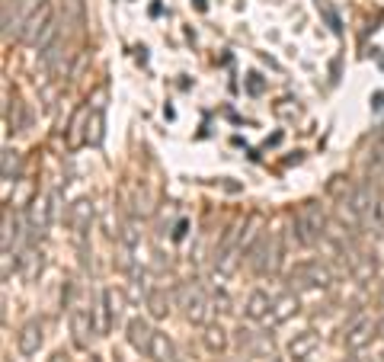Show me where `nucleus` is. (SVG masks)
<instances>
[{
	"mask_svg": "<svg viewBox=\"0 0 384 362\" xmlns=\"http://www.w3.org/2000/svg\"><path fill=\"white\" fill-rule=\"evenodd\" d=\"M292 234H294V240H298L301 247H314L326 234V215H324V208H320L317 202H307V206H301L298 212H294V218H292Z\"/></svg>",
	"mask_w": 384,
	"mask_h": 362,
	"instance_id": "nucleus-1",
	"label": "nucleus"
},
{
	"mask_svg": "<svg viewBox=\"0 0 384 362\" xmlns=\"http://www.w3.org/2000/svg\"><path fill=\"white\" fill-rule=\"evenodd\" d=\"M247 253H250V266H253L256 272H275L279 270V253L282 250H279V238H275V234H262Z\"/></svg>",
	"mask_w": 384,
	"mask_h": 362,
	"instance_id": "nucleus-2",
	"label": "nucleus"
},
{
	"mask_svg": "<svg viewBox=\"0 0 384 362\" xmlns=\"http://www.w3.org/2000/svg\"><path fill=\"white\" fill-rule=\"evenodd\" d=\"M288 279H292L294 289H326L330 285V270L320 266L317 260H307V263L294 266Z\"/></svg>",
	"mask_w": 384,
	"mask_h": 362,
	"instance_id": "nucleus-3",
	"label": "nucleus"
},
{
	"mask_svg": "<svg viewBox=\"0 0 384 362\" xmlns=\"http://www.w3.org/2000/svg\"><path fill=\"white\" fill-rule=\"evenodd\" d=\"M70 334H74V346L77 349H87L90 340H93V334H96L93 311H90L87 304H80V302L70 308Z\"/></svg>",
	"mask_w": 384,
	"mask_h": 362,
	"instance_id": "nucleus-4",
	"label": "nucleus"
},
{
	"mask_svg": "<svg viewBox=\"0 0 384 362\" xmlns=\"http://www.w3.org/2000/svg\"><path fill=\"white\" fill-rule=\"evenodd\" d=\"M183 308L186 314H189V321H205L208 317V298H205V289L198 282H189L183 289Z\"/></svg>",
	"mask_w": 384,
	"mask_h": 362,
	"instance_id": "nucleus-5",
	"label": "nucleus"
},
{
	"mask_svg": "<svg viewBox=\"0 0 384 362\" xmlns=\"http://www.w3.org/2000/svg\"><path fill=\"white\" fill-rule=\"evenodd\" d=\"M42 321H26L23 327H19V336H16V346L23 356H36L38 349H42Z\"/></svg>",
	"mask_w": 384,
	"mask_h": 362,
	"instance_id": "nucleus-6",
	"label": "nucleus"
},
{
	"mask_svg": "<svg viewBox=\"0 0 384 362\" xmlns=\"http://www.w3.org/2000/svg\"><path fill=\"white\" fill-rule=\"evenodd\" d=\"M102 135H106V116H102V93H96L93 110H90V122H87V144L100 148Z\"/></svg>",
	"mask_w": 384,
	"mask_h": 362,
	"instance_id": "nucleus-7",
	"label": "nucleus"
},
{
	"mask_svg": "<svg viewBox=\"0 0 384 362\" xmlns=\"http://www.w3.org/2000/svg\"><path fill=\"white\" fill-rule=\"evenodd\" d=\"M375 334H378V324L368 321V317H362V321H356L349 327V334H346V346H349V349H362V346H368Z\"/></svg>",
	"mask_w": 384,
	"mask_h": 362,
	"instance_id": "nucleus-8",
	"label": "nucleus"
},
{
	"mask_svg": "<svg viewBox=\"0 0 384 362\" xmlns=\"http://www.w3.org/2000/svg\"><path fill=\"white\" fill-rule=\"evenodd\" d=\"M115 324V311H112V292H100V302H96V334L106 336Z\"/></svg>",
	"mask_w": 384,
	"mask_h": 362,
	"instance_id": "nucleus-9",
	"label": "nucleus"
},
{
	"mask_svg": "<svg viewBox=\"0 0 384 362\" xmlns=\"http://www.w3.org/2000/svg\"><path fill=\"white\" fill-rule=\"evenodd\" d=\"M151 340H154L151 324L141 321V317H132V321H128V343H132L138 353H147V349H151Z\"/></svg>",
	"mask_w": 384,
	"mask_h": 362,
	"instance_id": "nucleus-10",
	"label": "nucleus"
},
{
	"mask_svg": "<svg viewBox=\"0 0 384 362\" xmlns=\"http://www.w3.org/2000/svg\"><path fill=\"white\" fill-rule=\"evenodd\" d=\"M269 314H272V298L260 289L250 292V298H247V317L250 321H266Z\"/></svg>",
	"mask_w": 384,
	"mask_h": 362,
	"instance_id": "nucleus-11",
	"label": "nucleus"
},
{
	"mask_svg": "<svg viewBox=\"0 0 384 362\" xmlns=\"http://www.w3.org/2000/svg\"><path fill=\"white\" fill-rule=\"evenodd\" d=\"M147 359H151V362H176V353H173L170 336L154 330V340H151V349H147Z\"/></svg>",
	"mask_w": 384,
	"mask_h": 362,
	"instance_id": "nucleus-12",
	"label": "nucleus"
},
{
	"mask_svg": "<svg viewBox=\"0 0 384 362\" xmlns=\"http://www.w3.org/2000/svg\"><path fill=\"white\" fill-rule=\"evenodd\" d=\"M87 122H90V106H83V110H77L74 119H70V129H68V144L70 148H77V144L87 142Z\"/></svg>",
	"mask_w": 384,
	"mask_h": 362,
	"instance_id": "nucleus-13",
	"label": "nucleus"
},
{
	"mask_svg": "<svg viewBox=\"0 0 384 362\" xmlns=\"http://www.w3.org/2000/svg\"><path fill=\"white\" fill-rule=\"evenodd\" d=\"M51 20V10H48V4H42V7L36 10V14L29 16V23L23 26V36L19 39H26V42H36L38 36H42V29H45V23Z\"/></svg>",
	"mask_w": 384,
	"mask_h": 362,
	"instance_id": "nucleus-14",
	"label": "nucleus"
},
{
	"mask_svg": "<svg viewBox=\"0 0 384 362\" xmlns=\"http://www.w3.org/2000/svg\"><path fill=\"white\" fill-rule=\"evenodd\" d=\"M90 218H93V206H90L87 199H83V202H77V206L70 208V225H74L77 240H80V244H83V234L90 231Z\"/></svg>",
	"mask_w": 384,
	"mask_h": 362,
	"instance_id": "nucleus-15",
	"label": "nucleus"
},
{
	"mask_svg": "<svg viewBox=\"0 0 384 362\" xmlns=\"http://www.w3.org/2000/svg\"><path fill=\"white\" fill-rule=\"evenodd\" d=\"M317 343H320L317 334H311V330H307V334L294 336V340L288 343V356H292V359H307V356L317 349Z\"/></svg>",
	"mask_w": 384,
	"mask_h": 362,
	"instance_id": "nucleus-16",
	"label": "nucleus"
},
{
	"mask_svg": "<svg viewBox=\"0 0 384 362\" xmlns=\"http://www.w3.org/2000/svg\"><path fill=\"white\" fill-rule=\"evenodd\" d=\"M294 311H298V295H282L279 302H272V314H269V321L282 324V321H288Z\"/></svg>",
	"mask_w": 384,
	"mask_h": 362,
	"instance_id": "nucleus-17",
	"label": "nucleus"
},
{
	"mask_svg": "<svg viewBox=\"0 0 384 362\" xmlns=\"http://www.w3.org/2000/svg\"><path fill=\"white\" fill-rule=\"evenodd\" d=\"M0 174H4V183H16V176H19V151H13V148L4 151Z\"/></svg>",
	"mask_w": 384,
	"mask_h": 362,
	"instance_id": "nucleus-18",
	"label": "nucleus"
},
{
	"mask_svg": "<svg viewBox=\"0 0 384 362\" xmlns=\"http://www.w3.org/2000/svg\"><path fill=\"white\" fill-rule=\"evenodd\" d=\"M147 308H151V317H166L170 314V304H166V298L160 295V292H151V295H147Z\"/></svg>",
	"mask_w": 384,
	"mask_h": 362,
	"instance_id": "nucleus-19",
	"label": "nucleus"
},
{
	"mask_svg": "<svg viewBox=\"0 0 384 362\" xmlns=\"http://www.w3.org/2000/svg\"><path fill=\"white\" fill-rule=\"evenodd\" d=\"M205 343H208L211 349H224V346H228V334H224L221 324H211L208 334H205Z\"/></svg>",
	"mask_w": 384,
	"mask_h": 362,
	"instance_id": "nucleus-20",
	"label": "nucleus"
},
{
	"mask_svg": "<svg viewBox=\"0 0 384 362\" xmlns=\"http://www.w3.org/2000/svg\"><path fill=\"white\" fill-rule=\"evenodd\" d=\"M68 7V26H80V0H64Z\"/></svg>",
	"mask_w": 384,
	"mask_h": 362,
	"instance_id": "nucleus-21",
	"label": "nucleus"
},
{
	"mask_svg": "<svg viewBox=\"0 0 384 362\" xmlns=\"http://www.w3.org/2000/svg\"><path fill=\"white\" fill-rule=\"evenodd\" d=\"M10 238H13V225H10V212H4V250H10Z\"/></svg>",
	"mask_w": 384,
	"mask_h": 362,
	"instance_id": "nucleus-22",
	"label": "nucleus"
},
{
	"mask_svg": "<svg viewBox=\"0 0 384 362\" xmlns=\"http://www.w3.org/2000/svg\"><path fill=\"white\" fill-rule=\"evenodd\" d=\"M375 218H378V225L384 228V196H378V202H375Z\"/></svg>",
	"mask_w": 384,
	"mask_h": 362,
	"instance_id": "nucleus-23",
	"label": "nucleus"
},
{
	"mask_svg": "<svg viewBox=\"0 0 384 362\" xmlns=\"http://www.w3.org/2000/svg\"><path fill=\"white\" fill-rule=\"evenodd\" d=\"M183 234H186V221H179V225H176V231H173V238H183Z\"/></svg>",
	"mask_w": 384,
	"mask_h": 362,
	"instance_id": "nucleus-24",
	"label": "nucleus"
},
{
	"mask_svg": "<svg viewBox=\"0 0 384 362\" xmlns=\"http://www.w3.org/2000/svg\"><path fill=\"white\" fill-rule=\"evenodd\" d=\"M51 362H68V356H64V353H58V356H51Z\"/></svg>",
	"mask_w": 384,
	"mask_h": 362,
	"instance_id": "nucleus-25",
	"label": "nucleus"
},
{
	"mask_svg": "<svg viewBox=\"0 0 384 362\" xmlns=\"http://www.w3.org/2000/svg\"><path fill=\"white\" fill-rule=\"evenodd\" d=\"M378 334H381V336H384V321H381V324H378Z\"/></svg>",
	"mask_w": 384,
	"mask_h": 362,
	"instance_id": "nucleus-26",
	"label": "nucleus"
},
{
	"mask_svg": "<svg viewBox=\"0 0 384 362\" xmlns=\"http://www.w3.org/2000/svg\"><path fill=\"white\" fill-rule=\"evenodd\" d=\"M381 308H384V292H381Z\"/></svg>",
	"mask_w": 384,
	"mask_h": 362,
	"instance_id": "nucleus-27",
	"label": "nucleus"
},
{
	"mask_svg": "<svg viewBox=\"0 0 384 362\" xmlns=\"http://www.w3.org/2000/svg\"><path fill=\"white\" fill-rule=\"evenodd\" d=\"M346 362H362V359H346Z\"/></svg>",
	"mask_w": 384,
	"mask_h": 362,
	"instance_id": "nucleus-28",
	"label": "nucleus"
}]
</instances>
